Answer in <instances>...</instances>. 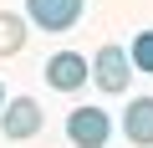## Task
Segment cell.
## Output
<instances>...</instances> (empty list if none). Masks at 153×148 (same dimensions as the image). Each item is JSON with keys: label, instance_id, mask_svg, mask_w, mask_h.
I'll list each match as a JSON object with an SVG mask.
<instances>
[{"label": "cell", "instance_id": "6da1fadb", "mask_svg": "<svg viewBox=\"0 0 153 148\" xmlns=\"http://www.w3.org/2000/svg\"><path fill=\"white\" fill-rule=\"evenodd\" d=\"M133 56H128V46H102L97 56H92V82H97V92H107V97H117V92H128V77H133Z\"/></svg>", "mask_w": 153, "mask_h": 148}, {"label": "cell", "instance_id": "7a4b0ae2", "mask_svg": "<svg viewBox=\"0 0 153 148\" xmlns=\"http://www.w3.org/2000/svg\"><path fill=\"white\" fill-rule=\"evenodd\" d=\"M66 138L76 143V148H107V138H112V118H107V107H71L66 112Z\"/></svg>", "mask_w": 153, "mask_h": 148}, {"label": "cell", "instance_id": "3957f363", "mask_svg": "<svg viewBox=\"0 0 153 148\" xmlns=\"http://www.w3.org/2000/svg\"><path fill=\"white\" fill-rule=\"evenodd\" d=\"M82 10H87V0H26V21L36 31H51V36L71 31L82 21Z\"/></svg>", "mask_w": 153, "mask_h": 148}, {"label": "cell", "instance_id": "277c9868", "mask_svg": "<svg viewBox=\"0 0 153 148\" xmlns=\"http://www.w3.org/2000/svg\"><path fill=\"white\" fill-rule=\"evenodd\" d=\"M41 123H46V112H41V102H36V97H10V102H5V112H0V128H5V138H10V143L36 138V133H41Z\"/></svg>", "mask_w": 153, "mask_h": 148}, {"label": "cell", "instance_id": "5b68a950", "mask_svg": "<svg viewBox=\"0 0 153 148\" xmlns=\"http://www.w3.org/2000/svg\"><path fill=\"white\" fill-rule=\"evenodd\" d=\"M87 77H92V66H87V56H76V51H56V56L46 61V82H51L56 92L87 87Z\"/></svg>", "mask_w": 153, "mask_h": 148}, {"label": "cell", "instance_id": "8992f818", "mask_svg": "<svg viewBox=\"0 0 153 148\" xmlns=\"http://www.w3.org/2000/svg\"><path fill=\"white\" fill-rule=\"evenodd\" d=\"M123 138L138 148H153V97H133L123 112Z\"/></svg>", "mask_w": 153, "mask_h": 148}, {"label": "cell", "instance_id": "52a82bcc", "mask_svg": "<svg viewBox=\"0 0 153 148\" xmlns=\"http://www.w3.org/2000/svg\"><path fill=\"white\" fill-rule=\"evenodd\" d=\"M26 16H16V10H0V56H16L21 46H26Z\"/></svg>", "mask_w": 153, "mask_h": 148}, {"label": "cell", "instance_id": "ba28073f", "mask_svg": "<svg viewBox=\"0 0 153 148\" xmlns=\"http://www.w3.org/2000/svg\"><path fill=\"white\" fill-rule=\"evenodd\" d=\"M128 56H133L138 71H148V77H153V31H138V36L128 41Z\"/></svg>", "mask_w": 153, "mask_h": 148}, {"label": "cell", "instance_id": "9c48e42d", "mask_svg": "<svg viewBox=\"0 0 153 148\" xmlns=\"http://www.w3.org/2000/svg\"><path fill=\"white\" fill-rule=\"evenodd\" d=\"M0 112H5V87H0Z\"/></svg>", "mask_w": 153, "mask_h": 148}]
</instances>
